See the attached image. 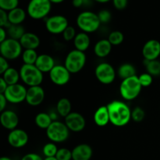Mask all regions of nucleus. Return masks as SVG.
I'll list each match as a JSON object with an SVG mask.
<instances>
[{
  "instance_id": "obj_1",
  "label": "nucleus",
  "mask_w": 160,
  "mask_h": 160,
  "mask_svg": "<svg viewBox=\"0 0 160 160\" xmlns=\"http://www.w3.org/2000/svg\"><path fill=\"white\" fill-rule=\"evenodd\" d=\"M110 123L113 126L122 128L129 123L131 120V111L125 102L115 100L107 105Z\"/></svg>"
},
{
  "instance_id": "obj_2",
  "label": "nucleus",
  "mask_w": 160,
  "mask_h": 160,
  "mask_svg": "<svg viewBox=\"0 0 160 160\" xmlns=\"http://www.w3.org/2000/svg\"><path fill=\"white\" fill-rule=\"evenodd\" d=\"M76 23L79 29L87 34L95 32L101 25L98 14L92 11H83L78 14Z\"/></svg>"
},
{
  "instance_id": "obj_3",
  "label": "nucleus",
  "mask_w": 160,
  "mask_h": 160,
  "mask_svg": "<svg viewBox=\"0 0 160 160\" xmlns=\"http://www.w3.org/2000/svg\"><path fill=\"white\" fill-rule=\"evenodd\" d=\"M142 86L139 81L138 76H134L123 80L120 85V93L126 101H132L138 97L142 92Z\"/></svg>"
},
{
  "instance_id": "obj_4",
  "label": "nucleus",
  "mask_w": 160,
  "mask_h": 160,
  "mask_svg": "<svg viewBox=\"0 0 160 160\" xmlns=\"http://www.w3.org/2000/svg\"><path fill=\"white\" fill-rule=\"evenodd\" d=\"M20 80L28 87L40 86L44 79L43 73L35 65L23 64L20 69Z\"/></svg>"
},
{
  "instance_id": "obj_5",
  "label": "nucleus",
  "mask_w": 160,
  "mask_h": 160,
  "mask_svg": "<svg viewBox=\"0 0 160 160\" xmlns=\"http://www.w3.org/2000/svg\"><path fill=\"white\" fill-rule=\"evenodd\" d=\"M51 9L52 3L49 0H30L27 12L33 20H42L48 17Z\"/></svg>"
},
{
  "instance_id": "obj_6",
  "label": "nucleus",
  "mask_w": 160,
  "mask_h": 160,
  "mask_svg": "<svg viewBox=\"0 0 160 160\" xmlns=\"http://www.w3.org/2000/svg\"><path fill=\"white\" fill-rule=\"evenodd\" d=\"M85 52L79 50H71L66 56L64 66L71 73H78L83 70L86 64Z\"/></svg>"
},
{
  "instance_id": "obj_7",
  "label": "nucleus",
  "mask_w": 160,
  "mask_h": 160,
  "mask_svg": "<svg viewBox=\"0 0 160 160\" xmlns=\"http://www.w3.org/2000/svg\"><path fill=\"white\" fill-rule=\"evenodd\" d=\"M70 131L64 122L54 120L46 130V136L51 142L61 143L69 138Z\"/></svg>"
},
{
  "instance_id": "obj_8",
  "label": "nucleus",
  "mask_w": 160,
  "mask_h": 160,
  "mask_svg": "<svg viewBox=\"0 0 160 160\" xmlns=\"http://www.w3.org/2000/svg\"><path fill=\"white\" fill-rule=\"evenodd\" d=\"M23 53V47L20 41L8 38L0 43V54L7 60H14Z\"/></svg>"
},
{
  "instance_id": "obj_9",
  "label": "nucleus",
  "mask_w": 160,
  "mask_h": 160,
  "mask_svg": "<svg viewBox=\"0 0 160 160\" xmlns=\"http://www.w3.org/2000/svg\"><path fill=\"white\" fill-rule=\"evenodd\" d=\"M114 67L108 62H101L95 70V74L97 80L102 84H110L115 81L117 77Z\"/></svg>"
},
{
  "instance_id": "obj_10",
  "label": "nucleus",
  "mask_w": 160,
  "mask_h": 160,
  "mask_svg": "<svg viewBox=\"0 0 160 160\" xmlns=\"http://www.w3.org/2000/svg\"><path fill=\"white\" fill-rule=\"evenodd\" d=\"M27 92L28 88H26L24 85L18 83L8 86L7 89L3 93V95L6 98L8 102L19 104L23 102V101H26Z\"/></svg>"
},
{
  "instance_id": "obj_11",
  "label": "nucleus",
  "mask_w": 160,
  "mask_h": 160,
  "mask_svg": "<svg viewBox=\"0 0 160 160\" xmlns=\"http://www.w3.org/2000/svg\"><path fill=\"white\" fill-rule=\"evenodd\" d=\"M69 26L68 20L62 15H53L45 20V28L52 34H60Z\"/></svg>"
},
{
  "instance_id": "obj_12",
  "label": "nucleus",
  "mask_w": 160,
  "mask_h": 160,
  "mask_svg": "<svg viewBox=\"0 0 160 160\" xmlns=\"http://www.w3.org/2000/svg\"><path fill=\"white\" fill-rule=\"evenodd\" d=\"M70 75L71 73L64 65H56L49 72L50 80L58 86L66 85L70 81Z\"/></svg>"
},
{
  "instance_id": "obj_13",
  "label": "nucleus",
  "mask_w": 160,
  "mask_h": 160,
  "mask_svg": "<svg viewBox=\"0 0 160 160\" xmlns=\"http://www.w3.org/2000/svg\"><path fill=\"white\" fill-rule=\"evenodd\" d=\"M64 123L72 132L78 133L82 131L86 126V120L83 115L78 112H71L64 118Z\"/></svg>"
},
{
  "instance_id": "obj_14",
  "label": "nucleus",
  "mask_w": 160,
  "mask_h": 160,
  "mask_svg": "<svg viewBox=\"0 0 160 160\" xmlns=\"http://www.w3.org/2000/svg\"><path fill=\"white\" fill-rule=\"evenodd\" d=\"M8 143L14 148H20L24 147L28 144L29 137L24 130L14 129L8 134Z\"/></svg>"
},
{
  "instance_id": "obj_15",
  "label": "nucleus",
  "mask_w": 160,
  "mask_h": 160,
  "mask_svg": "<svg viewBox=\"0 0 160 160\" xmlns=\"http://www.w3.org/2000/svg\"><path fill=\"white\" fill-rule=\"evenodd\" d=\"M142 53L145 60L152 61L158 59L160 56V42L156 39L148 40L143 45Z\"/></svg>"
},
{
  "instance_id": "obj_16",
  "label": "nucleus",
  "mask_w": 160,
  "mask_h": 160,
  "mask_svg": "<svg viewBox=\"0 0 160 160\" xmlns=\"http://www.w3.org/2000/svg\"><path fill=\"white\" fill-rule=\"evenodd\" d=\"M45 90L40 86L29 87L28 88L26 102L31 106H38L45 100Z\"/></svg>"
},
{
  "instance_id": "obj_17",
  "label": "nucleus",
  "mask_w": 160,
  "mask_h": 160,
  "mask_svg": "<svg viewBox=\"0 0 160 160\" xmlns=\"http://www.w3.org/2000/svg\"><path fill=\"white\" fill-rule=\"evenodd\" d=\"M0 122L5 129L12 131L19 124V117L14 111L6 109L0 114Z\"/></svg>"
},
{
  "instance_id": "obj_18",
  "label": "nucleus",
  "mask_w": 160,
  "mask_h": 160,
  "mask_svg": "<svg viewBox=\"0 0 160 160\" xmlns=\"http://www.w3.org/2000/svg\"><path fill=\"white\" fill-rule=\"evenodd\" d=\"M93 155L92 147L88 144H80L72 150V160H90Z\"/></svg>"
},
{
  "instance_id": "obj_19",
  "label": "nucleus",
  "mask_w": 160,
  "mask_h": 160,
  "mask_svg": "<svg viewBox=\"0 0 160 160\" xmlns=\"http://www.w3.org/2000/svg\"><path fill=\"white\" fill-rule=\"evenodd\" d=\"M34 65L42 73H49L56 66L55 60L52 56L48 54H41L38 57Z\"/></svg>"
},
{
  "instance_id": "obj_20",
  "label": "nucleus",
  "mask_w": 160,
  "mask_h": 160,
  "mask_svg": "<svg viewBox=\"0 0 160 160\" xmlns=\"http://www.w3.org/2000/svg\"><path fill=\"white\" fill-rule=\"evenodd\" d=\"M22 47L24 49L36 50L41 44L38 36L32 32H26L20 40Z\"/></svg>"
},
{
  "instance_id": "obj_21",
  "label": "nucleus",
  "mask_w": 160,
  "mask_h": 160,
  "mask_svg": "<svg viewBox=\"0 0 160 160\" xmlns=\"http://www.w3.org/2000/svg\"><path fill=\"white\" fill-rule=\"evenodd\" d=\"M93 119L95 124L100 128L106 127V125H108V123H110L107 106H102L98 108L94 113Z\"/></svg>"
},
{
  "instance_id": "obj_22",
  "label": "nucleus",
  "mask_w": 160,
  "mask_h": 160,
  "mask_svg": "<svg viewBox=\"0 0 160 160\" xmlns=\"http://www.w3.org/2000/svg\"><path fill=\"white\" fill-rule=\"evenodd\" d=\"M112 45L108 39H101L95 43L94 46V52L98 58H106L110 54Z\"/></svg>"
},
{
  "instance_id": "obj_23",
  "label": "nucleus",
  "mask_w": 160,
  "mask_h": 160,
  "mask_svg": "<svg viewBox=\"0 0 160 160\" xmlns=\"http://www.w3.org/2000/svg\"><path fill=\"white\" fill-rule=\"evenodd\" d=\"M73 42L75 49L84 52H85V51L88 49L91 45V39L88 34L82 32V31L77 34Z\"/></svg>"
},
{
  "instance_id": "obj_24",
  "label": "nucleus",
  "mask_w": 160,
  "mask_h": 160,
  "mask_svg": "<svg viewBox=\"0 0 160 160\" xmlns=\"http://www.w3.org/2000/svg\"><path fill=\"white\" fill-rule=\"evenodd\" d=\"M28 12L23 9L17 7L8 12V17L10 24L20 25L23 23L27 17Z\"/></svg>"
},
{
  "instance_id": "obj_25",
  "label": "nucleus",
  "mask_w": 160,
  "mask_h": 160,
  "mask_svg": "<svg viewBox=\"0 0 160 160\" xmlns=\"http://www.w3.org/2000/svg\"><path fill=\"white\" fill-rule=\"evenodd\" d=\"M136 73H137V71H136L135 67H134V65L128 62L121 64L117 70V75L122 81L131 78V77L137 76Z\"/></svg>"
},
{
  "instance_id": "obj_26",
  "label": "nucleus",
  "mask_w": 160,
  "mask_h": 160,
  "mask_svg": "<svg viewBox=\"0 0 160 160\" xmlns=\"http://www.w3.org/2000/svg\"><path fill=\"white\" fill-rule=\"evenodd\" d=\"M1 78L7 83L8 85L18 84L20 80V71L14 67H9L4 73L2 74Z\"/></svg>"
},
{
  "instance_id": "obj_27",
  "label": "nucleus",
  "mask_w": 160,
  "mask_h": 160,
  "mask_svg": "<svg viewBox=\"0 0 160 160\" xmlns=\"http://www.w3.org/2000/svg\"><path fill=\"white\" fill-rule=\"evenodd\" d=\"M54 120H52L51 115L47 112H39L34 118L36 126L40 129L47 130Z\"/></svg>"
},
{
  "instance_id": "obj_28",
  "label": "nucleus",
  "mask_w": 160,
  "mask_h": 160,
  "mask_svg": "<svg viewBox=\"0 0 160 160\" xmlns=\"http://www.w3.org/2000/svg\"><path fill=\"white\" fill-rule=\"evenodd\" d=\"M71 102L67 98H60L56 104V111L58 114L64 118L71 112Z\"/></svg>"
},
{
  "instance_id": "obj_29",
  "label": "nucleus",
  "mask_w": 160,
  "mask_h": 160,
  "mask_svg": "<svg viewBox=\"0 0 160 160\" xmlns=\"http://www.w3.org/2000/svg\"><path fill=\"white\" fill-rule=\"evenodd\" d=\"M6 31H7L8 38L18 41H20L23 34L26 33L24 28L21 24H10L6 28Z\"/></svg>"
},
{
  "instance_id": "obj_30",
  "label": "nucleus",
  "mask_w": 160,
  "mask_h": 160,
  "mask_svg": "<svg viewBox=\"0 0 160 160\" xmlns=\"http://www.w3.org/2000/svg\"><path fill=\"white\" fill-rule=\"evenodd\" d=\"M39 55L38 54L37 51L34 49H24L21 55L22 60L23 64H28V65H34L37 61L38 57Z\"/></svg>"
},
{
  "instance_id": "obj_31",
  "label": "nucleus",
  "mask_w": 160,
  "mask_h": 160,
  "mask_svg": "<svg viewBox=\"0 0 160 160\" xmlns=\"http://www.w3.org/2000/svg\"><path fill=\"white\" fill-rule=\"evenodd\" d=\"M145 66L146 67L147 73L152 77L160 76V61L158 59L152 61L145 60Z\"/></svg>"
},
{
  "instance_id": "obj_32",
  "label": "nucleus",
  "mask_w": 160,
  "mask_h": 160,
  "mask_svg": "<svg viewBox=\"0 0 160 160\" xmlns=\"http://www.w3.org/2000/svg\"><path fill=\"white\" fill-rule=\"evenodd\" d=\"M108 40L112 46H117L123 43L124 41V35L120 31H113L108 36Z\"/></svg>"
},
{
  "instance_id": "obj_33",
  "label": "nucleus",
  "mask_w": 160,
  "mask_h": 160,
  "mask_svg": "<svg viewBox=\"0 0 160 160\" xmlns=\"http://www.w3.org/2000/svg\"><path fill=\"white\" fill-rule=\"evenodd\" d=\"M59 150L57 145L54 142H48L45 144L42 148V153L45 156V158L56 157L57 152Z\"/></svg>"
},
{
  "instance_id": "obj_34",
  "label": "nucleus",
  "mask_w": 160,
  "mask_h": 160,
  "mask_svg": "<svg viewBox=\"0 0 160 160\" xmlns=\"http://www.w3.org/2000/svg\"><path fill=\"white\" fill-rule=\"evenodd\" d=\"M19 0H0V9L9 12L19 7Z\"/></svg>"
},
{
  "instance_id": "obj_35",
  "label": "nucleus",
  "mask_w": 160,
  "mask_h": 160,
  "mask_svg": "<svg viewBox=\"0 0 160 160\" xmlns=\"http://www.w3.org/2000/svg\"><path fill=\"white\" fill-rule=\"evenodd\" d=\"M145 112L142 107L137 106L134 108L131 111V120H134V122L140 123L145 119Z\"/></svg>"
},
{
  "instance_id": "obj_36",
  "label": "nucleus",
  "mask_w": 160,
  "mask_h": 160,
  "mask_svg": "<svg viewBox=\"0 0 160 160\" xmlns=\"http://www.w3.org/2000/svg\"><path fill=\"white\" fill-rule=\"evenodd\" d=\"M56 158L58 160H72V151L67 148H59Z\"/></svg>"
},
{
  "instance_id": "obj_37",
  "label": "nucleus",
  "mask_w": 160,
  "mask_h": 160,
  "mask_svg": "<svg viewBox=\"0 0 160 160\" xmlns=\"http://www.w3.org/2000/svg\"><path fill=\"white\" fill-rule=\"evenodd\" d=\"M138 79L142 88H147L149 87L152 84L153 77L146 72V73H143L139 75Z\"/></svg>"
},
{
  "instance_id": "obj_38",
  "label": "nucleus",
  "mask_w": 160,
  "mask_h": 160,
  "mask_svg": "<svg viewBox=\"0 0 160 160\" xmlns=\"http://www.w3.org/2000/svg\"><path fill=\"white\" fill-rule=\"evenodd\" d=\"M77 34L78 33L76 32V30L73 28V26H70L69 25L67 28V29L63 31L62 33V38H63L64 40L66 42H70V41H73V39L76 37Z\"/></svg>"
},
{
  "instance_id": "obj_39",
  "label": "nucleus",
  "mask_w": 160,
  "mask_h": 160,
  "mask_svg": "<svg viewBox=\"0 0 160 160\" xmlns=\"http://www.w3.org/2000/svg\"><path fill=\"white\" fill-rule=\"evenodd\" d=\"M97 14L101 23H109L112 19V14L108 9H102Z\"/></svg>"
},
{
  "instance_id": "obj_40",
  "label": "nucleus",
  "mask_w": 160,
  "mask_h": 160,
  "mask_svg": "<svg viewBox=\"0 0 160 160\" xmlns=\"http://www.w3.org/2000/svg\"><path fill=\"white\" fill-rule=\"evenodd\" d=\"M10 25L8 17V12L0 9V27L7 28Z\"/></svg>"
},
{
  "instance_id": "obj_41",
  "label": "nucleus",
  "mask_w": 160,
  "mask_h": 160,
  "mask_svg": "<svg viewBox=\"0 0 160 160\" xmlns=\"http://www.w3.org/2000/svg\"><path fill=\"white\" fill-rule=\"evenodd\" d=\"M113 6L117 10H123L128 4V0H112Z\"/></svg>"
},
{
  "instance_id": "obj_42",
  "label": "nucleus",
  "mask_w": 160,
  "mask_h": 160,
  "mask_svg": "<svg viewBox=\"0 0 160 160\" xmlns=\"http://www.w3.org/2000/svg\"><path fill=\"white\" fill-rule=\"evenodd\" d=\"M9 64L8 62V60L3 57H0V74L4 73L9 68Z\"/></svg>"
},
{
  "instance_id": "obj_43",
  "label": "nucleus",
  "mask_w": 160,
  "mask_h": 160,
  "mask_svg": "<svg viewBox=\"0 0 160 160\" xmlns=\"http://www.w3.org/2000/svg\"><path fill=\"white\" fill-rule=\"evenodd\" d=\"M20 160H44V159L40 155L32 152L24 155Z\"/></svg>"
},
{
  "instance_id": "obj_44",
  "label": "nucleus",
  "mask_w": 160,
  "mask_h": 160,
  "mask_svg": "<svg viewBox=\"0 0 160 160\" xmlns=\"http://www.w3.org/2000/svg\"><path fill=\"white\" fill-rule=\"evenodd\" d=\"M92 0H72V5L75 8H81L90 4Z\"/></svg>"
},
{
  "instance_id": "obj_45",
  "label": "nucleus",
  "mask_w": 160,
  "mask_h": 160,
  "mask_svg": "<svg viewBox=\"0 0 160 160\" xmlns=\"http://www.w3.org/2000/svg\"><path fill=\"white\" fill-rule=\"evenodd\" d=\"M7 99L3 94H0V112H3L6 110V105H7Z\"/></svg>"
},
{
  "instance_id": "obj_46",
  "label": "nucleus",
  "mask_w": 160,
  "mask_h": 160,
  "mask_svg": "<svg viewBox=\"0 0 160 160\" xmlns=\"http://www.w3.org/2000/svg\"><path fill=\"white\" fill-rule=\"evenodd\" d=\"M7 38H8V34H7V31H6V28L0 27V43L4 42V41L6 40Z\"/></svg>"
},
{
  "instance_id": "obj_47",
  "label": "nucleus",
  "mask_w": 160,
  "mask_h": 160,
  "mask_svg": "<svg viewBox=\"0 0 160 160\" xmlns=\"http://www.w3.org/2000/svg\"><path fill=\"white\" fill-rule=\"evenodd\" d=\"M8 84L2 78H0V94H3L8 88Z\"/></svg>"
},
{
  "instance_id": "obj_48",
  "label": "nucleus",
  "mask_w": 160,
  "mask_h": 160,
  "mask_svg": "<svg viewBox=\"0 0 160 160\" xmlns=\"http://www.w3.org/2000/svg\"><path fill=\"white\" fill-rule=\"evenodd\" d=\"M51 2L52 4H60V3L63 2L65 0H49Z\"/></svg>"
},
{
  "instance_id": "obj_49",
  "label": "nucleus",
  "mask_w": 160,
  "mask_h": 160,
  "mask_svg": "<svg viewBox=\"0 0 160 160\" xmlns=\"http://www.w3.org/2000/svg\"><path fill=\"white\" fill-rule=\"evenodd\" d=\"M93 1L96 2H98V3H107L109 2L112 1V0H93Z\"/></svg>"
},
{
  "instance_id": "obj_50",
  "label": "nucleus",
  "mask_w": 160,
  "mask_h": 160,
  "mask_svg": "<svg viewBox=\"0 0 160 160\" xmlns=\"http://www.w3.org/2000/svg\"><path fill=\"white\" fill-rule=\"evenodd\" d=\"M0 160H12L11 158L7 157V156H2V157L0 158Z\"/></svg>"
},
{
  "instance_id": "obj_51",
  "label": "nucleus",
  "mask_w": 160,
  "mask_h": 160,
  "mask_svg": "<svg viewBox=\"0 0 160 160\" xmlns=\"http://www.w3.org/2000/svg\"><path fill=\"white\" fill-rule=\"evenodd\" d=\"M44 160H58L56 157H49V158H45Z\"/></svg>"
}]
</instances>
